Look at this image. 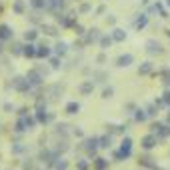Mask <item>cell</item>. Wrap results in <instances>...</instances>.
<instances>
[{"label": "cell", "instance_id": "obj_1", "mask_svg": "<svg viewBox=\"0 0 170 170\" xmlns=\"http://www.w3.org/2000/svg\"><path fill=\"white\" fill-rule=\"evenodd\" d=\"M12 10L16 12V14H24V10H26V4H24V0H14V4H12Z\"/></svg>", "mask_w": 170, "mask_h": 170}, {"label": "cell", "instance_id": "obj_2", "mask_svg": "<svg viewBox=\"0 0 170 170\" xmlns=\"http://www.w3.org/2000/svg\"><path fill=\"white\" fill-rule=\"evenodd\" d=\"M30 6L36 10H44V8H48V0H30Z\"/></svg>", "mask_w": 170, "mask_h": 170}, {"label": "cell", "instance_id": "obj_3", "mask_svg": "<svg viewBox=\"0 0 170 170\" xmlns=\"http://www.w3.org/2000/svg\"><path fill=\"white\" fill-rule=\"evenodd\" d=\"M0 38H10V26L0 24Z\"/></svg>", "mask_w": 170, "mask_h": 170}, {"label": "cell", "instance_id": "obj_4", "mask_svg": "<svg viewBox=\"0 0 170 170\" xmlns=\"http://www.w3.org/2000/svg\"><path fill=\"white\" fill-rule=\"evenodd\" d=\"M62 4H64V0H48V8H50V10H58V6L60 8H62Z\"/></svg>", "mask_w": 170, "mask_h": 170}, {"label": "cell", "instance_id": "obj_5", "mask_svg": "<svg viewBox=\"0 0 170 170\" xmlns=\"http://www.w3.org/2000/svg\"><path fill=\"white\" fill-rule=\"evenodd\" d=\"M130 62H132V56H130V54L120 56V58H118V66H128Z\"/></svg>", "mask_w": 170, "mask_h": 170}, {"label": "cell", "instance_id": "obj_6", "mask_svg": "<svg viewBox=\"0 0 170 170\" xmlns=\"http://www.w3.org/2000/svg\"><path fill=\"white\" fill-rule=\"evenodd\" d=\"M124 30H120V28H116V30L114 32H112V38H114V40H124Z\"/></svg>", "mask_w": 170, "mask_h": 170}, {"label": "cell", "instance_id": "obj_7", "mask_svg": "<svg viewBox=\"0 0 170 170\" xmlns=\"http://www.w3.org/2000/svg\"><path fill=\"white\" fill-rule=\"evenodd\" d=\"M148 50L150 52H160V44L154 40H148Z\"/></svg>", "mask_w": 170, "mask_h": 170}, {"label": "cell", "instance_id": "obj_8", "mask_svg": "<svg viewBox=\"0 0 170 170\" xmlns=\"http://www.w3.org/2000/svg\"><path fill=\"white\" fill-rule=\"evenodd\" d=\"M146 22H148V16H146V14H140V18H138V22H136V26H138V28H144Z\"/></svg>", "mask_w": 170, "mask_h": 170}, {"label": "cell", "instance_id": "obj_9", "mask_svg": "<svg viewBox=\"0 0 170 170\" xmlns=\"http://www.w3.org/2000/svg\"><path fill=\"white\" fill-rule=\"evenodd\" d=\"M78 12H80V14L90 12V4H88V2H82V4H80V8H78Z\"/></svg>", "mask_w": 170, "mask_h": 170}, {"label": "cell", "instance_id": "obj_10", "mask_svg": "<svg viewBox=\"0 0 170 170\" xmlns=\"http://www.w3.org/2000/svg\"><path fill=\"white\" fill-rule=\"evenodd\" d=\"M24 54H26V56H34V54H36V50H34V46H26V50H24Z\"/></svg>", "mask_w": 170, "mask_h": 170}, {"label": "cell", "instance_id": "obj_11", "mask_svg": "<svg viewBox=\"0 0 170 170\" xmlns=\"http://www.w3.org/2000/svg\"><path fill=\"white\" fill-rule=\"evenodd\" d=\"M36 38V30H28L26 32V40H34Z\"/></svg>", "mask_w": 170, "mask_h": 170}, {"label": "cell", "instance_id": "obj_12", "mask_svg": "<svg viewBox=\"0 0 170 170\" xmlns=\"http://www.w3.org/2000/svg\"><path fill=\"white\" fill-rule=\"evenodd\" d=\"M44 30H46V34H52V36L56 34V28L54 26H44Z\"/></svg>", "mask_w": 170, "mask_h": 170}, {"label": "cell", "instance_id": "obj_13", "mask_svg": "<svg viewBox=\"0 0 170 170\" xmlns=\"http://www.w3.org/2000/svg\"><path fill=\"white\" fill-rule=\"evenodd\" d=\"M76 110H78V104H68V112H70V114H74Z\"/></svg>", "mask_w": 170, "mask_h": 170}, {"label": "cell", "instance_id": "obj_14", "mask_svg": "<svg viewBox=\"0 0 170 170\" xmlns=\"http://www.w3.org/2000/svg\"><path fill=\"white\" fill-rule=\"evenodd\" d=\"M38 54H40V56H46V54H48V48H46V46H40Z\"/></svg>", "mask_w": 170, "mask_h": 170}, {"label": "cell", "instance_id": "obj_15", "mask_svg": "<svg viewBox=\"0 0 170 170\" xmlns=\"http://www.w3.org/2000/svg\"><path fill=\"white\" fill-rule=\"evenodd\" d=\"M152 142H154L152 138H144V146H146V148H150V146H152Z\"/></svg>", "mask_w": 170, "mask_h": 170}, {"label": "cell", "instance_id": "obj_16", "mask_svg": "<svg viewBox=\"0 0 170 170\" xmlns=\"http://www.w3.org/2000/svg\"><path fill=\"white\" fill-rule=\"evenodd\" d=\"M110 44V36H104V38H102V46H108Z\"/></svg>", "mask_w": 170, "mask_h": 170}, {"label": "cell", "instance_id": "obj_17", "mask_svg": "<svg viewBox=\"0 0 170 170\" xmlns=\"http://www.w3.org/2000/svg\"><path fill=\"white\" fill-rule=\"evenodd\" d=\"M104 10H106V6H104V4H102V6H98V8H96V14H102Z\"/></svg>", "mask_w": 170, "mask_h": 170}, {"label": "cell", "instance_id": "obj_18", "mask_svg": "<svg viewBox=\"0 0 170 170\" xmlns=\"http://www.w3.org/2000/svg\"><path fill=\"white\" fill-rule=\"evenodd\" d=\"M82 92H90V84H84V86H82Z\"/></svg>", "mask_w": 170, "mask_h": 170}, {"label": "cell", "instance_id": "obj_19", "mask_svg": "<svg viewBox=\"0 0 170 170\" xmlns=\"http://www.w3.org/2000/svg\"><path fill=\"white\" fill-rule=\"evenodd\" d=\"M166 4H168V6H170V0H166Z\"/></svg>", "mask_w": 170, "mask_h": 170}, {"label": "cell", "instance_id": "obj_20", "mask_svg": "<svg viewBox=\"0 0 170 170\" xmlns=\"http://www.w3.org/2000/svg\"><path fill=\"white\" fill-rule=\"evenodd\" d=\"M0 10H2V2H0Z\"/></svg>", "mask_w": 170, "mask_h": 170}]
</instances>
